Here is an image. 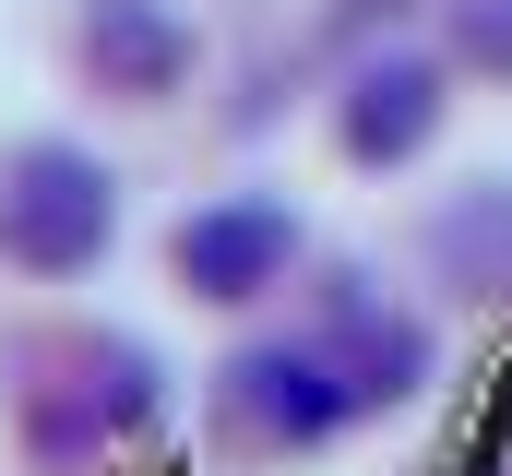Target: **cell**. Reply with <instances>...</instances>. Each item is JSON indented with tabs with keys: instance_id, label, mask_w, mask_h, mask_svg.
I'll list each match as a JSON object with an SVG mask.
<instances>
[{
	"instance_id": "3",
	"label": "cell",
	"mask_w": 512,
	"mask_h": 476,
	"mask_svg": "<svg viewBox=\"0 0 512 476\" xmlns=\"http://www.w3.org/2000/svg\"><path fill=\"white\" fill-rule=\"evenodd\" d=\"M429 131H441V60L393 48V60H370V72H346V96H334V143H346L358 167H405Z\"/></svg>"
},
{
	"instance_id": "7",
	"label": "cell",
	"mask_w": 512,
	"mask_h": 476,
	"mask_svg": "<svg viewBox=\"0 0 512 476\" xmlns=\"http://www.w3.org/2000/svg\"><path fill=\"white\" fill-rule=\"evenodd\" d=\"M84 60H96V84H120V96H167V84L191 72V24H179L167 0H96V12H84Z\"/></svg>"
},
{
	"instance_id": "8",
	"label": "cell",
	"mask_w": 512,
	"mask_h": 476,
	"mask_svg": "<svg viewBox=\"0 0 512 476\" xmlns=\"http://www.w3.org/2000/svg\"><path fill=\"white\" fill-rule=\"evenodd\" d=\"M429 262H441L465 298H512V179L441 203V215H429Z\"/></svg>"
},
{
	"instance_id": "4",
	"label": "cell",
	"mask_w": 512,
	"mask_h": 476,
	"mask_svg": "<svg viewBox=\"0 0 512 476\" xmlns=\"http://www.w3.org/2000/svg\"><path fill=\"white\" fill-rule=\"evenodd\" d=\"M298 262V215L286 203H203L179 227V286L191 298H262Z\"/></svg>"
},
{
	"instance_id": "9",
	"label": "cell",
	"mask_w": 512,
	"mask_h": 476,
	"mask_svg": "<svg viewBox=\"0 0 512 476\" xmlns=\"http://www.w3.org/2000/svg\"><path fill=\"white\" fill-rule=\"evenodd\" d=\"M453 60L512 84V0H453Z\"/></svg>"
},
{
	"instance_id": "6",
	"label": "cell",
	"mask_w": 512,
	"mask_h": 476,
	"mask_svg": "<svg viewBox=\"0 0 512 476\" xmlns=\"http://www.w3.org/2000/svg\"><path fill=\"white\" fill-rule=\"evenodd\" d=\"M322 346H334V369H346V393H358V417L370 405H405L417 381H429V334L405 322V310H382V298H334V322H322Z\"/></svg>"
},
{
	"instance_id": "2",
	"label": "cell",
	"mask_w": 512,
	"mask_h": 476,
	"mask_svg": "<svg viewBox=\"0 0 512 476\" xmlns=\"http://www.w3.org/2000/svg\"><path fill=\"white\" fill-rule=\"evenodd\" d=\"M215 417H227V441H251V453H310V441H334V429L358 417V393H346L334 346H251V357H227Z\"/></svg>"
},
{
	"instance_id": "1",
	"label": "cell",
	"mask_w": 512,
	"mask_h": 476,
	"mask_svg": "<svg viewBox=\"0 0 512 476\" xmlns=\"http://www.w3.org/2000/svg\"><path fill=\"white\" fill-rule=\"evenodd\" d=\"M120 238V179L84 143H12L0 155V250L24 274H84Z\"/></svg>"
},
{
	"instance_id": "5",
	"label": "cell",
	"mask_w": 512,
	"mask_h": 476,
	"mask_svg": "<svg viewBox=\"0 0 512 476\" xmlns=\"http://www.w3.org/2000/svg\"><path fill=\"white\" fill-rule=\"evenodd\" d=\"M155 417V369L131 346H96L84 369H72V393H48L36 405V453L48 465H72V453H96V441H120V429H143Z\"/></svg>"
}]
</instances>
